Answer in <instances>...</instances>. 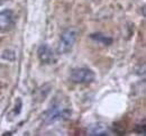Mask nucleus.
<instances>
[{
  "instance_id": "nucleus-1",
  "label": "nucleus",
  "mask_w": 146,
  "mask_h": 136,
  "mask_svg": "<svg viewBox=\"0 0 146 136\" xmlns=\"http://www.w3.org/2000/svg\"><path fill=\"white\" fill-rule=\"evenodd\" d=\"M71 116V109L63 103H54L45 114L43 115V119L45 124H52L57 120L66 119Z\"/></svg>"
},
{
  "instance_id": "nucleus-2",
  "label": "nucleus",
  "mask_w": 146,
  "mask_h": 136,
  "mask_svg": "<svg viewBox=\"0 0 146 136\" xmlns=\"http://www.w3.org/2000/svg\"><path fill=\"white\" fill-rule=\"evenodd\" d=\"M79 36V29L75 27H70L65 29L60 37L58 42V52L62 54H66L71 52Z\"/></svg>"
},
{
  "instance_id": "nucleus-3",
  "label": "nucleus",
  "mask_w": 146,
  "mask_h": 136,
  "mask_svg": "<svg viewBox=\"0 0 146 136\" xmlns=\"http://www.w3.org/2000/svg\"><path fill=\"white\" fill-rule=\"evenodd\" d=\"M70 80L78 84H89L96 80V73L88 68H75L71 71Z\"/></svg>"
},
{
  "instance_id": "nucleus-4",
  "label": "nucleus",
  "mask_w": 146,
  "mask_h": 136,
  "mask_svg": "<svg viewBox=\"0 0 146 136\" xmlns=\"http://www.w3.org/2000/svg\"><path fill=\"white\" fill-rule=\"evenodd\" d=\"M15 27V14L11 9L0 11V32L8 33Z\"/></svg>"
},
{
  "instance_id": "nucleus-5",
  "label": "nucleus",
  "mask_w": 146,
  "mask_h": 136,
  "mask_svg": "<svg viewBox=\"0 0 146 136\" xmlns=\"http://www.w3.org/2000/svg\"><path fill=\"white\" fill-rule=\"evenodd\" d=\"M37 58L42 64H52L55 62V54L47 44H42L37 48Z\"/></svg>"
},
{
  "instance_id": "nucleus-6",
  "label": "nucleus",
  "mask_w": 146,
  "mask_h": 136,
  "mask_svg": "<svg viewBox=\"0 0 146 136\" xmlns=\"http://www.w3.org/2000/svg\"><path fill=\"white\" fill-rule=\"evenodd\" d=\"M89 135H109V131L104 124H93L89 127Z\"/></svg>"
},
{
  "instance_id": "nucleus-7",
  "label": "nucleus",
  "mask_w": 146,
  "mask_h": 136,
  "mask_svg": "<svg viewBox=\"0 0 146 136\" xmlns=\"http://www.w3.org/2000/svg\"><path fill=\"white\" fill-rule=\"evenodd\" d=\"M90 37L93 40H96L98 43H101L104 45H111L112 42H113V39L111 38V37L105 35V34H101V33H93V34L90 35Z\"/></svg>"
},
{
  "instance_id": "nucleus-8",
  "label": "nucleus",
  "mask_w": 146,
  "mask_h": 136,
  "mask_svg": "<svg viewBox=\"0 0 146 136\" xmlns=\"http://www.w3.org/2000/svg\"><path fill=\"white\" fill-rule=\"evenodd\" d=\"M1 58L6 60V61H9V62H14L16 60V51L10 50V48L5 50L1 54Z\"/></svg>"
},
{
  "instance_id": "nucleus-9",
  "label": "nucleus",
  "mask_w": 146,
  "mask_h": 136,
  "mask_svg": "<svg viewBox=\"0 0 146 136\" xmlns=\"http://www.w3.org/2000/svg\"><path fill=\"white\" fill-rule=\"evenodd\" d=\"M113 132L118 135H124L125 134V128L123 127V125H120L118 123H115L113 124Z\"/></svg>"
},
{
  "instance_id": "nucleus-10",
  "label": "nucleus",
  "mask_w": 146,
  "mask_h": 136,
  "mask_svg": "<svg viewBox=\"0 0 146 136\" xmlns=\"http://www.w3.org/2000/svg\"><path fill=\"white\" fill-rule=\"evenodd\" d=\"M6 1H8V0H0V6H1V5H3Z\"/></svg>"
}]
</instances>
